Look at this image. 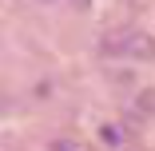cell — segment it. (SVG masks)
<instances>
[{
	"instance_id": "6da1fadb",
	"label": "cell",
	"mask_w": 155,
	"mask_h": 151,
	"mask_svg": "<svg viewBox=\"0 0 155 151\" xmlns=\"http://www.w3.org/2000/svg\"><path fill=\"white\" fill-rule=\"evenodd\" d=\"M0 111H4V100H0Z\"/></svg>"
}]
</instances>
